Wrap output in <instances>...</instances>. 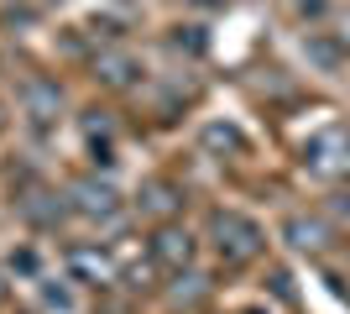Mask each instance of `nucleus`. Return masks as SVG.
I'll return each instance as SVG.
<instances>
[{
    "mask_svg": "<svg viewBox=\"0 0 350 314\" xmlns=\"http://www.w3.org/2000/svg\"><path fill=\"white\" fill-rule=\"evenodd\" d=\"M157 252H162V262H189V252H193V246H189V236H178V231H167Z\"/></svg>",
    "mask_w": 350,
    "mask_h": 314,
    "instance_id": "20e7f679",
    "label": "nucleus"
},
{
    "mask_svg": "<svg viewBox=\"0 0 350 314\" xmlns=\"http://www.w3.org/2000/svg\"><path fill=\"white\" fill-rule=\"evenodd\" d=\"M215 236H219V252L230 262H246V257L262 252V231L246 220V215H219L215 220Z\"/></svg>",
    "mask_w": 350,
    "mask_h": 314,
    "instance_id": "f257e3e1",
    "label": "nucleus"
},
{
    "mask_svg": "<svg viewBox=\"0 0 350 314\" xmlns=\"http://www.w3.org/2000/svg\"><path fill=\"white\" fill-rule=\"evenodd\" d=\"M288 236H293V246H298V252H319V246H324V225L298 215V220H288Z\"/></svg>",
    "mask_w": 350,
    "mask_h": 314,
    "instance_id": "7ed1b4c3",
    "label": "nucleus"
},
{
    "mask_svg": "<svg viewBox=\"0 0 350 314\" xmlns=\"http://www.w3.org/2000/svg\"><path fill=\"white\" fill-rule=\"evenodd\" d=\"M335 152H345V136H340V131L319 136V142L308 147V168H314L319 179H340V173H350V157H335Z\"/></svg>",
    "mask_w": 350,
    "mask_h": 314,
    "instance_id": "f03ea898",
    "label": "nucleus"
},
{
    "mask_svg": "<svg viewBox=\"0 0 350 314\" xmlns=\"http://www.w3.org/2000/svg\"><path fill=\"white\" fill-rule=\"evenodd\" d=\"M193 5H219V0H193Z\"/></svg>",
    "mask_w": 350,
    "mask_h": 314,
    "instance_id": "39448f33",
    "label": "nucleus"
}]
</instances>
